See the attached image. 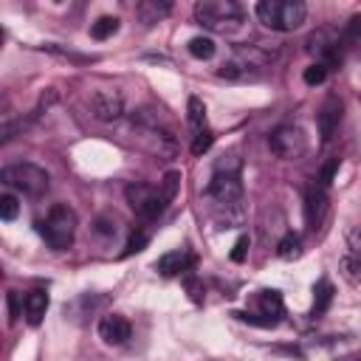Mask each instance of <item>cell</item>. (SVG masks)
<instances>
[{
	"instance_id": "23",
	"label": "cell",
	"mask_w": 361,
	"mask_h": 361,
	"mask_svg": "<svg viewBox=\"0 0 361 361\" xmlns=\"http://www.w3.org/2000/svg\"><path fill=\"white\" fill-rule=\"evenodd\" d=\"M186 48H189V54H192L195 59H212L217 45H214V39H212V37H192Z\"/></svg>"
},
{
	"instance_id": "21",
	"label": "cell",
	"mask_w": 361,
	"mask_h": 361,
	"mask_svg": "<svg viewBox=\"0 0 361 361\" xmlns=\"http://www.w3.org/2000/svg\"><path fill=\"white\" fill-rule=\"evenodd\" d=\"M276 254H279L282 259H299V257H302V237L293 234V231H288V234L276 243Z\"/></svg>"
},
{
	"instance_id": "14",
	"label": "cell",
	"mask_w": 361,
	"mask_h": 361,
	"mask_svg": "<svg viewBox=\"0 0 361 361\" xmlns=\"http://www.w3.org/2000/svg\"><path fill=\"white\" fill-rule=\"evenodd\" d=\"M195 262H197V257H195L192 251L175 248V251H166V254L158 257L155 271H158L161 276H183V274H189V271L195 268Z\"/></svg>"
},
{
	"instance_id": "2",
	"label": "cell",
	"mask_w": 361,
	"mask_h": 361,
	"mask_svg": "<svg viewBox=\"0 0 361 361\" xmlns=\"http://www.w3.org/2000/svg\"><path fill=\"white\" fill-rule=\"evenodd\" d=\"M133 130L138 135V141L158 158H172L178 149V141L172 135V130L164 124L161 110H135L133 113Z\"/></svg>"
},
{
	"instance_id": "4",
	"label": "cell",
	"mask_w": 361,
	"mask_h": 361,
	"mask_svg": "<svg viewBox=\"0 0 361 361\" xmlns=\"http://www.w3.org/2000/svg\"><path fill=\"white\" fill-rule=\"evenodd\" d=\"M257 17L271 31H296L307 20V6L302 0H259Z\"/></svg>"
},
{
	"instance_id": "22",
	"label": "cell",
	"mask_w": 361,
	"mask_h": 361,
	"mask_svg": "<svg viewBox=\"0 0 361 361\" xmlns=\"http://www.w3.org/2000/svg\"><path fill=\"white\" fill-rule=\"evenodd\" d=\"M118 25H121L118 17L104 14V17H99V20L90 25V37H93V39H107V37H113V34L118 31Z\"/></svg>"
},
{
	"instance_id": "34",
	"label": "cell",
	"mask_w": 361,
	"mask_h": 361,
	"mask_svg": "<svg viewBox=\"0 0 361 361\" xmlns=\"http://www.w3.org/2000/svg\"><path fill=\"white\" fill-rule=\"evenodd\" d=\"M96 231H99V234H107V237L116 234V217H113V220H110V217H99V220H96Z\"/></svg>"
},
{
	"instance_id": "17",
	"label": "cell",
	"mask_w": 361,
	"mask_h": 361,
	"mask_svg": "<svg viewBox=\"0 0 361 361\" xmlns=\"http://www.w3.org/2000/svg\"><path fill=\"white\" fill-rule=\"evenodd\" d=\"M333 282L327 276H322L316 285H313V307H310V319H322L327 313V307L333 305Z\"/></svg>"
},
{
	"instance_id": "11",
	"label": "cell",
	"mask_w": 361,
	"mask_h": 361,
	"mask_svg": "<svg viewBox=\"0 0 361 361\" xmlns=\"http://www.w3.org/2000/svg\"><path fill=\"white\" fill-rule=\"evenodd\" d=\"M341 116H344V104L336 93H330L322 104H319V113H316V130H319V138L322 144H330L333 135L338 133V124H341Z\"/></svg>"
},
{
	"instance_id": "7",
	"label": "cell",
	"mask_w": 361,
	"mask_h": 361,
	"mask_svg": "<svg viewBox=\"0 0 361 361\" xmlns=\"http://www.w3.org/2000/svg\"><path fill=\"white\" fill-rule=\"evenodd\" d=\"M124 197H127L130 209L135 212V217H138L141 223H152V220H158V217L164 214L166 203H169V200L164 197L161 186H149V183H141V180L127 183Z\"/></svg>"
},
{
	"instance_id": "3",
	"label": "cell",
	"mask_w": 361,
	"mask_h": 361,
	"mask_svg": "<svg viewBox=\"0 0 361 361\" xmlns=\"http://www.w3.org/2000/svg\"><path fill=\"white\" fill-rule=\"evenodd\" d=\"M192 14H195L197 25H203L206 31H214V34H231L245 20L243 6L234 0H200V3H195Z\"/></svg>"
},
{
	"instance_id": "18",
	"label": "cell",
	"mask_w": 361,
	"mask_h": 361,
	"mask_svg": "<svg viewBox=\"0 0 361 361\" xmlns=\"http://www.w3.org/2000/svg\"><path fill=\"white\" fill-rule=\"evenodd\" d=\"M186 121H189V130H192V138L200 135V133H209V121H206V104L197 99V96H189L186 102Z\"/></svg>"
},
{
	"instance_id": "15",
	"label": "cell",
	"mask_w": 361,
	"mask_h": 361,
	"mask_svg": "<svg viewBox=\"0 0 361 361\" xmlns=\"http://www.w3.org/2000/svg\"><path fill=\"white\" fill-rule=\"evenodd\" d=\"M90 110L99 121H118L124 116V99L113 90H96L90 96Z\"/></svg>"
},
{
	"instance_id": "33",
	"label": "cell",
	"mask_w": 361,
	"mask_h": 361,
	"mask_svg": "<svg viewBox=\"0 0 361 361\" xmlns=\"http://www.w3.org/2000/svg\"><path fill=\"white\" fill-rule=\"evenodd\" d=\"M336 169H338V158H330L324 166H322V175H319V183L322 186H327L330 180H333V175H336Z\"/></svg>"
},
{
	"instance_id": "24",
	"label": "cell",
	"mask_w": 361,
	"mask_h": 361,
	"mask_svg": "<svg viewBox=\"0 0 361 361\" xmlns=\"http://www.w3.org/2000/svg\"><path fill=\"white\" fill-rule=\"evenodd\" d=\"M327 65H322V62H313V65H307L305 68V73H302V79H305V85H310V87H316V85H322L324 79H327Z\"/></svg>"
},
{
	"instance_id": "5",
	"label": "cell",
	"mask_w": 361,
	"mask_h": 361,
	"mask_svg": "<svg viewBox=\"0 0 361 361\" xmlns=\"http://www.w3.org/2000/svg\"><path fill=\"white\" fill-rule=\"evenodd\" d=\"M0 180L8 186V189H17L20 195L25 197H42L51 186V175L31 164V161H20V164H8L0 169Z\"/></svg>"
},
{
	"instance_id": "12",
	"label": "cell",
	"mask_w": 361,
	"mask_h": 361,
	"mask_svg": "<svg viewBox=\"0 0 361 361\" xmlns=\"http://www.w3.org/2000/svg\"><path fill=\"white\" fill-rule=\"evenodd\" d=\"M330 212V197H327V186L322 183H310L305 189V223L310 231H319L322 223L327 220Z\"/></svg>"
},
{
	"instance_id": "26",
	"label": "cell",
	"mask_w": 361,
	"mask_h": 361,
	"mask_svg": "<svg viewBox=\"0 0 361 361\" xmlns=\"http://www.w3.org/2000/svg\"><path fill=\"white\" fill-rule=\"evenodd\" d=\"M147 243H149V231L138 226V228L133 231V237H130L127 248H124V257H127V254H133V251H144V245H147Z\"/></svg>"
},
{
	"instance_id": "29",
	"label": "cell",
	"mask_w": 361,
	"mask_h": 361,
	"mask_svg": "<svg viewBox=\"0 0 361 361\" xmlns=\"http://www.w3.org/2000/svg\"><path fill=\"white\" fill-rule=\"evenodd\" d=\"M355 39H361V17H358V14L341 28V42H344V45H350V42H355Z\"/></svg>"
},
{
	"instance_id": "8",
	"label": "cell",
	"mask_w": 361,
	"mask_h": 361,
	"mask_svg": "<svg viewBox=\"0 0 361 361\" xmlns=\"http://www.w3.org/2000/svg\"><path fill=\"white\" fill-rule=\"evenodd\" d=\"M254 305H257V313H243L237 310L234 316L243 319V322H251V324H259V327H274L282 322L285 316V302H282V293L274 290V288H262L254 293Z\"/></svg>"
},
{
	"instance_id": "6",
	"label": "cell",
	"mask_w": 361,
	"mask_h": 361,
	"mask_svg": "<svg viewBox=\"0 0 361 361\" xmlns=\"http://www.w3.org/2000/svg\"><path fill=\"white\" fill-rule=\"evenodd\" d=\"M39 234L54 251H68L76 237V212L65 203H56L48 209L45 220L39 223Z\"/></svg>"
},
{
	"instance_id": "13",
	"label": "cell",
	"mask_w": 361,
	"mask_h": 361,
	"mask_svg": "<svg viewBox=\"0 0 361 361\" xmlns=\"http://www.w3.org/2000/svg\"><path fill=\"white\" fill-rule=\"evenodd\" d=\"M96 330H99V338H102L104 344H110V347H121V344L133 336V324H130L121 313H107V316H102Z\"/></svg>"
},
{
	"instance_id": "25",
	"label": "cell",
	"mask_w": 361,
	"mask_h": 361,
	"mask_svg": "<svg viewBox=\"0 0 361 361\" xmlns=\"http://www.w3.org/2000/svg\"><path fill=\"white\" fill-rule=\"evenodd\" d=\"M178 183H180V172H166L164 175V180H161V192H164V197L166 200H175V195H178Z\"/></svg>"
},
{
	"instance_id": "10",
	"label": "cell",
	"mask_w": 361,
	"mask_h": 361,
	"mask_svg": "<svg viewBox=\"0 0 361 361\" xmlns=\"http://www.w3.org/2000/svg\"><path fill=\"white\" fill-rule=\"evenodd\" d=\"M341 31H333V28H319L307 37V51L316 56V62L327 65V68H336L341 62Z\"/></svg>"
},
{
	"instance_id": "16",
	"label": "cell",
	"mask_w": 361,
	"mask_h": 361,
	"mask_svg": "<svg viewBox=\"0 0 361 361\" xmlns=\"http://www.w3.org/2000/svg\"><path fill=\"white\" fill-rule=\"evenodd\" d=\"M45 310H48V293L45 290H28L23 296V313H25V322L31 327H37L42 319H45Z\"/></svg>"
},
{
	"instance_id": "35",
	"label": "cell",
	"mask_w": 361,
	"mask_h": 361,
	"mask_svg": "<svg viewBox=\"0 0 361 361\" xmlns=\"http://www.w3.org/2000/svg\"><path fill=\"white\" fill-rule=\"evenodd\" d=\"M344 361H358V358H344Z\"/></svg>"
},
{
	"instance_id": "30",
	"label": "cell",
	"mask_w": 361,
	"mask_h": 361,
	"mask_svg": "<svg viewBox=\"0 0 361 361\" xmlns=\"http://www.w3.org/2000/svg\"><path fill=\"white\" fill-rule=\"evenodd\" d=\"M6 305H8V322L14 324V322L20 319V313H23V307H20V296H17V290H8V293H6Z\"/></svg>"
},
{
	"instance_id": "28",
	"label": "cell",
	"mask_w": 361,
	"mask_h": 361,
	"mask_svg": "<svg viewBox=\"0 0 361 361\" xmlns=\"http://www.w3.org/2000/svg\"><path fill=\"white\" fill-rule=\"evenodd\" d=\"M17 212H20L17 197H14V195H0V217H3V220H14Z\"/></svg>"
},
{
	"instance_id": "20",
	"label": "cell",
	"mask_w": 361,
	"mask_h": 361,
	"mask_svg": "<svg viewBox=\"0 0 361 361\" xmlns=\"http://www.w3.org/2000/svg\"><path fill=\"white\" fill-rule=\"evenodd\" d=\"M338 265H341V276H344L350 285H361V254L344 248Z\"/></svg>"
},
{
	"instance_id": "32",
	"label": "cell",
	"mask_w": 361,
	"mask_h": 361,
	"mask_svg": "<svg viewBox=\"0 0 361 361\" xmlns=\"http://www.w3.org/2000/svg\"><path fill=\"white\" fill-rule=\"evenodd\" d=\"M344 248L361 254V226H353V228L347 231V243H344Z\"/></svg>"
},
{
	"instance_id": "9",
	"label": "cell",
	"mask_w": 361,
	"mask_h": 361,
	"mask_svg": "<svg viewBox=\"0 0 361 361\" xmlns=\"http://www.w3.org/2000/svg\"><path fill=\"white\" fill-rule=\"evenodd\" d=\"M268 147H271V152L276 158L296 161V158H302L307 152V135L293 124H282L268 135Z\"/></svg>"
},
{
	"instance_id": "19",
	"label": "cell",
	"mask_w": 361,
	"mask_h": 361,
	"mask_svg": "<svg viewBox=\"0 0 361 361\" xmlns=\"http://www.w3.org/2000/svg\"><path fill=\"white\" fill-rule=\"evenodd\" d=\"M135 11H138V17H141V23H144V25H152V23H158L161 17H166V14L172 11V3H155V0H141V3L135 6Z\"/></svg>"
},
{
	"instance_id": "1",
	"label": "cell",
	"mask_w": 361,
	"mask_h": 361,
	"mask_svg": "<svg viewBox=\"0 0 361 361\" xmlns=\"http://www.w3.org/2000/svg\"><path fill=\"white\" fill-rule=\"evenodd\" d=\"M209 200H212V214L217 217V223L223 228H234L243 223V203H245V189H243V178H240V161L237 155L223 158L214 166L212 183L206 189Z\"/></svg>"
},
{
	"instance_id": "31",
	"label": "cell",
	"mask_w": 361,
	"mask_h": 361,
	"mask_svg": "<svg viewBox=\"0 0 361 361\" xmlns=\"http://www.w3.org/2000/svg\"><path fill=\"white\" fill-rule=\"evenodd\" d=\"M248 245H251V240H248V234H240V240L234 243V251H231V259H234V262H243V259H245V254H248Z\"/></svg>"
},
{
	"instance_id": "27",
	"label": "cell",
	"mask_w": 361,
	"mask_h": 361,
	"mask_svg": "<svg viewBox=\"0 0 361 361\" xmlns=\"http://www.w3.org/2000/svg\"><path fill=\"white\" fill-rule=\"evenodd\" d=\"M183 288L189 290V299L192 302H203V282L189 271V274H183Z\"/></svg>"
}]
</instances>
